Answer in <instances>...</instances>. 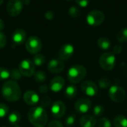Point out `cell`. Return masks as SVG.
<instances>
[{
	"mask_svg": "<svg viewBox=\"0 0 127 127\" xmlns=\"http://www.w3.org/2000/svg\"><path fill=\"white\" fill-rule=\"evenodd\" d=\"M1 95L6 100L9 102H15L21 97L22 92L18 83L16 81L10 80L3 84Z\"/></svg>",
	"mask_w": 127,
	"mask_h": 127,
	"instance_id": "cell-1",
	"label": "cell"
},
{
	"mask_svg": "<svg viewBox=\"0 0 127 127\" xmlns=\"http://www.w3.org/2000/svg\"><path fill=\"white\" fill-rule=\"evenodd\" d=\"M30 123L35 127H45L48 122V114L41 106L31 108L28 115Z\"/></svg>",
	"mask_w": 127,
	"mask_h": 127,
	"instance_id": "cell-2",
	"label": "cell"
},
{
	"mask_svg": "<svg viewBox=\"0 0 127 127\" xmlns=\"http://www.w3.org/2000/svg\"><path fill=\"white\" fill-rule=\"evenodd\" d=\"M86 68L80 64L72 65L67 72V77L71 83H78L81 82L86 76Z\"/></svg>",
	"mask_w": 127,
	"mask_h": 127,
	"instance_id": "cell-3",
	"label": "cell"
},
{
	"mask_svg": "<svg viewBox=\"0 0 127 127\" xmlns=\"http://www.w3.org/2000/svg\"><path fill=\"white\" fill-rule=\"evenodd\" d=\"M116 63L115 55L112 52L103 53L99 60V63L100 67L105 71H111L114 68Z\"/></svg>",
	"mask_w": 127,
	"mask_h": 127,
	"instance_id": "cell-4",
	"label": "cell"
},
{
	"mask_svg": "<svg viewBox=\"0 0 127 127\" xmlns=\"http://www.w3.org/2000/svg\"><path fill=\"white\" fill-rule=\"evenodd\" d=\"M42 41L41 39L37 37L36 36H31L26 43H25V48L26 50L31 54H39V52L42 49Z\"/></svg>",
	"mask_w": 127,
	"mask_h": 127,
	"instance_id": "cell-5",
	"label": "cell"
},
{
	"mask_svg": "<svg viewBox=\"0 0 127 127\" xmlns=\"http://www.w3.org/2000/svg\"><path fill=\"white\" fill-rule=\"evenodd\" d=\"M105 19L104 13L99 10H94L90 11L86 16V22L89 25L98 26L101 25Z\"/></svg>",
	"mask_w": 127,
	"mask_h": 127,
	"instance_id": "cell-6",
	"label": "cell"
},
{
	"mask_svg": "<svg viewBox=\"0 0 127 127\" xmlns=\"http://www.w3.org/2000/svg\"><path fill=\"white\" fill-rule=\"evenodd\" d=\"M109 96L113 102L121 103L123 102L126 97V92L123 87L114 85L112 86L109 90Z\"/></svg>",
	"mask_w": 127,
	"mask_h": 127,
	"instance_id": "cell-7",
	"label": "cell"
},
{
	"mask_svg": "<svg viewBox=\"0 0 127 127\" xmlns=\"http://www.w3.org/2000/svg\"><path fill=\"white\" fill-rule=\"evenodd\" d=\"M19 70L20 71L22 76L29 77L34 74L35 73V65L31 60L25 59L23 60L19 66Z\"/></svg>",
	"mask_w": 127,
	"mask_h": 127,
	"instance_id": "cell-8",
	"label": "cell"
},
{
	"mask_svg": "<svg viewBox=\"0 0 127 127\" xmlns=\"http://www.w3.org/2000/svg\"><path fill=\"white\" fill-rule=\"evenodd\" d=\"M7 12L13 17L19 16L23 8V3L19 0H10L7 4Z\"/></svg>",
	"mask_w": 127,
	"mask_h": 127,
	"instance_id": "cell-9",
	"label": "cell"
},
{
	"mask_svg": "<svg viewBox=\"0 0 127 127\" xmlns=\"http://www.w3.org/2000/svg\"><path fill=\"white\" fill-rule=\"evenodd\" d=\"M92 101L86 97H82L77 100L74 104L75 111L80 114H85L88 112L92 108Z\"/></svg>",
	"mask_w": 127,
	"mask_h": 127,
	"instance_id": "cell-10",
	"label": "cell"
},
{
	"mask_svg": "<svg viewBox=\"0 0 127 127\" xmlns=\"http://www.w3.org/2000/svg\"><path fill=\"white\" fill-rule=\"evenodd\" d=\"M81 91L87 96L94 97L98 92V88L96 83L91 80H86L80 85Z\"/></svg>",
	"mask_w": 127,
	"mask_h": 127,
	"instance_id": "cell-11",
	"label": "cell"
},
{
	"mask_svg": "<svg viewBox=\"0 0 127 127\" xmlns=\"http://www.w3.org/2000/svg\"><path fill=\"white\" fill-rule=\"evenodd\" d=\"M66 111V107L64 103H63L60 100L55 101L51 108V112L52 115L55 118H60L64 116Z\"/></svg>",
	"mask_w": 127,
	"mask_h": 127,
	"instance_id": "cell-12",
	"label": "cell"
},
{
	"mask_svg": "<svg viewBox=\"0 0 127 127\" xmlns=\"http://www.w3.org/2000/svg\"><path fill=\"white\" fill-rule=\"evenodd\" d=\"M74 52V48L73 45H71L70 43H66L60 48V49L58 52L59 60H60L62 61L67 60L73 55Z\"/></svg>",
	"mask_w": 127,
	"mask_h": 127,
	"instance_id": "cell-13",
	"label": "cell"
},
{
	"mask_svg": "<svg viewBox=\"0 0 127 127\" xmlns=\"http://www.w3.org/2000/svg\"><path fill=\"white\" fill-rule=\"evenodd\" d=\"M65 68L63 62L59 59H52L48 64V70L52 74L61 73Z\"/></svg>",
	"mask_w": 127,
	"mask_h": 127,
	"instance_id": "cell-14",
	"label": "cell"
},
{
	"mask_svg": "<svg viewBox=\"0 0 127 127\" xmlns=\"http://www.w3.org/2000/svg\"><path fill=\"white\" fill-rule=\"evenodd\" d=\"M65 81L61 76L54 77L50 83V89L54 92H58L61 91L65 86Z\"/></svg>",
	"mask_w": 127,
	"mask_h": 127,
	"instance_id": "cell-15",
	"label": "cell"
},
{
	"mask_svg": "<svg viewBox=\"0 0 127 127\" xmlns=\"http://www.w3.org/2000/svg\"><path fill=\"white\" fill-rule=\"evenodd\" d=\"M26 39V32L22 28L16 29L12 34L13 43L16 45H19L22 44Z\"/></svg>",
	"mask_w": 127,
	"mask_h": 127,
	"instance_id": "cell-16",
	"label": "cell"
},
{
	"mask_svg": "<svg viewBox=\"0 0 127 127\" xmlns=\"http://www.w3.org/2000/svg\"><path fill=\"white\" fill-rule=\"evenodd\" d=\"M23 99L25 103L30 106H34L39 101V95L32 90L27 91L23 95Z\"/></svg>",
	"mask_w": 127,
	"mask_h": 127,
	"instance_id": "cell-17",
	"label": "cell"
},
{
	"mask_svg": "<svg viewBox=\"0 0 127 127\" xmlns=\"http://www.w3.org/2000/svg\"><path fill=\"white\" fill-rule=\"evenodd\" d=\"M97 124V120L95 116L86 115L80 119V125L81 127H95Z\"/></svg>",
	"mask_w": 127,
	"mask_h": 127,
	"instance_id": "cell-18",
	"label": "cell"
},
{
	"mask_svg": "<svg viewBox=\"0 0 127 127\" xmlns=\"http://www.w3.org/2000/svg\"><path fill=\"white\" fill-rule=\"evenodd\" d=\"M20 121H21V115L19 112L14 111V112H11L8 116L9 123L11 125H13L14 127L17 126Z\"/></svg>",
	"mask_w": 127,
	"mask_h": 127,
	"instance_id": "cell-19",
	"label": "cell"
},
{
	"mask_svg": "<svg viewBox=\"0 0 127 127\" xmlns=\"http://www.w3.org/2000/svg\"><path fill=\"white\" fill-rule=\"evenodd\" d=\"M97 43L98 47L103 50H107L111 46V41L109 40V39H108L107 37H105V36L100 37L97 39Z\"/></svg>",
	"mask_w": 127,
	"mask_h": 127,
	"instance_id": "cell-20",
	"label": "cell"
},
{
	"mask_svg": "<svg viewBox=\"0 0 127 127\" xmlns=\"http://www.w3.org/2000/svg\"><path fill=\"white\" fill-rule=\"evenodd\" d=\"M115 127H127V118L123 115H118L113 121Z\"/></svg>",
	"mask_w": 127,
	"mask_h": 127,
	"instance_id": "cell-21",
	"label": "cell"
},
{
	"mask_svg": "<svg viewBox=\"0 0 127 127\" xmlns=\"http://www.w3.org/2000/svg\"><path fill=\"white\" fill-rule=\"evenodd\" d=\"M77 95V88L74 85H70L66 87L65 90V95L67 98L71 99L76 97Z\"/></svg>",
	"mask_w": 127,
	"mask_h": 127,
	"instance_id": "cell-22",
	"label": "cell"
},
{
	"mask_svg": "<svg viewBox=\"0 0 127 127\" xmlns=\"http://www.w3.org/2000/svg\"><path fill=\"white\" fill-rule=\"evenodd\" d=\"M116 38L118 42L124 43L127 42V28H124L121 29L116 36Z\"/></svg>",
	"mask_w": 127,
	"mask_h": 127,
	"instance_id": "cell-23",
	"label": "cell"
},
{
	"mask_svg": "<svg viewBox=\"0 0 127 127\" xmlns=\"http://www.w3.org/2000/svg\"><path fill=\"white\" fill-rule=\"evenodd\" d=\"M34 77V80L37 83H42L45 81L46 80V75L44 71H37L34 73L33 74Z\"/></svg>",
	"mask_w": 127,
	"mask_h": 127,
	"instance_id": "cell-24",
	"label": "cell"
},
{
	"mask_svg": "<svg viewBox=\"0 0 127 127\" xmlns=\"http://www.w3.org/2000/svg\"><path fill=\"white\" fill-rule=\"evenodd\" d=\"M45 58L44 55H42L41 54H36L33 57V63L34 65L41 66L45 63Z\"/></svg>",
	"mask_w": 127,
	"mask_h": 127,
	"instance_id": "cell-25",
	"label": "cell"
},
{
	"mask_svg": "<svg viewBox=\"0 0 127 127\" xmlns=\"http://www.w3.org/2000/svg\"><path fill=\"white\" fill-rule=\"evenodd\" d=\"M68 13L70 14L71 17L77 19L80 16V10L77 6H71L68 9Z\"/></svg>",
	"mask_w": 127,
	"mask_h": 127,
	"instance_id": "cell-26",
	"label": "cell"
},
{
	"mask_svg": "<svg viewBox=\"0 0 127 127\" xmlns=\"http://www.w3.org/2000/svg\"><path fill=\"white\" fill-rule=\"evenodd\" d=\"M110 84H111V80L106 77H101L98 80V85L101 89H107L108 87H109Z\"/></svg>",
	"mask_w": 127,
	"mask_h": 127,
	"instance_id": "cell-27",
	"label": "cell"
},
{
	"mask_svg": "<svg viewBox=\"0 0 127 127\" xmlns=\"http://www.w3.org/2000/svg\"><path fill=\"white\" fill-rule=\"evenodd\" d=\"M22 75L20 71L19 70V68L18 69L17 68H13V69L11 70L10 77H11L12 80H14V81L19 80H20L22 78Z\"/></svg>",
	"mask_w": 127,
	"mask_h": 127,
	"instance_id": "cell-28",
	"label": "cell"
},
{
	"mask_svg": "<svg viewBox=\"0 0 127 127\" xmlns=\"http://www.w3.org/2000/svg\"><path fill=\"white\" fill-rule=\"evenodd\" d=\"M97 127H112V124L107 118H101L97 121Z\"/></svg>",
	"mask_w": 127,
	"mask_h": 127,
	"instance_id": "cell-29",
	"label": "cell"
},
{
	"mask_svg": "<svg viewBox=\"0 0 127 127\" xmlns=\"http://www.w3.org/2000/svg\"><path fill=\"white\" fill-rule=\"evenodd\" d=\"M10 77V71L4 67H0V80H4Z\"/></svg>",
	"mask_w": 127,
	"mask_h": 127,
	"instance_id": "cell-30",
	"label": "cell"
},
{
	"mask_svg": "<svg viewBox=\"0 0 127 127\" xmlns=\"http://www.w3.org/2000/svg\"><path fill=\"white\" fill-rule=\"evenodd\" d=\"M39 102L41 104V107L45 109V108H48L50 106V105L51 103V99L48 96H44L41 98Z\"/></svg>",
	"mask_w": 127,
	"mask_h": 127,
	"instance_id": "cell-31",
	"label": "cell"
},
{
	"mask_svg": "<svg viewBox=\"0 0 127 127\" xmlns=\"http://www.w3.org/2000/svg\"><path fill=\"white\" fill-rule=\"evenodd\" d=\"M105 109L104 107L102 105H97L94 107L93 109V113L95 116H101L103 112H104Z\"/></svg>",
	"mask_w": 127,
	"mask_h": 127,
	"instance_id": "cell-32",
	"label": "cell"
},
{
	"mask_svg": "<svg viewBox=\"0 0 127 127\" xmlns=\"http://www.w3.org/2000/svg\"><path fill=\"white\" fill-rule=\"evenodd\" d=\"M75 121H76V115L74 114H71L65 119V125L67 127H72L74 124Z\"/></svg>",
	"mask_w": 127,
	"mask_h": 127,
	"instance_id": "cell-33",
	"label": "cell"
},
{
	"mask_svg": "<svg viewBox=\"0 0 127 127\" xmlns=\"http://www.w3.org/2000/svg\"><path fill=\"white\" fill-rule=\"evenodd\" d=\"M9 112V109L7 105L0 103V118L5 117Z\"/></svg>",
	"mask_w": 127,
	"mask_h": 127,
	"instance_id": "cell-34",
	"label": "cell"
},
{
	"mask_svg": "<svg viewBox=\"0 0 127 127\" xmlns=\"http://www.w3.org/2000/svg\"><path fill=\"white\" fill-rule=\"evenodd\" d=\"M7 43V38L4 33L0 32V49L3 48Z\"/></svg>",
	"mask_w": 127,
	"mask_h": 127,
	"instance_id": "cell-35",
	"label": "cell"
},
{
	"mask_svg": "<svg viewBox=\"0 0 127 127\" xmlns=\"http://www.w3.org/2000/svg\"><path fill=\"white\" fill-rule=\"evenodd\" d=\"M47 127H63V125L62 124V123L60 121L54 120L48 124Z\"/></svg>",
	"mask_w": 127,
	"mask_h": 127,
	"instance_id": "cell-36",
	"label": "cell"
},
{
	"mask_svg": "<svg viewBox=\"0 0 127 127\" xmlns=\"http://www.w3.org/2000/svg\"><path fill=\"white\" fill-rule=\"evenodd\" d=\"M122 51H123L122 46L120 45H116L113 48V49H112V54H113L114 55H115V54H121V53L122 52Z\"/></svg>",
	"mask_w": 127,
	"mask_h": 127,
	"instance_id": "cell-37",
	"label": "cell"
},
{
	"mask_svg": "<svg viewBox=\"0 0 127 127\" xmlns=\"http://www.w3.org/2000/svg\"><path fill=\"white\" fill-rule=\"evenodd\" d=\"M78 6H80L82 7H87L89 5V4L90 3L89 1L88 0H80V1H75Z\"/></svg>",
	"mask_w": 127,
	"mask_h": 127,
	"instance_id": "cell-38",
	"label": "cell"
},
{
	"mask_svg": "<svg viewBox=\"0 0 127 127\" xmlns=\"http://www.w3.org/2000/svg\"><path fill=\"white\" fill-rule=\"evenodd\" d=\"M54 17V13L51 10H47L45 13V18L48 20H51Z\"/></svg>",
	"mask_w": 127,
	"mask_h": 127,
	"instance_id": "cell-39",
	"label": "cell"
},
{
	"mask_svg": "<svg viewBox=\"0 0 127 127\" xmlns=\"http://www.w3.org/2000/svg\"><path fill=\"white\" fill-rule=\"evenodd\" d=\"M39 92L42 94H45L48 92V87L45 84H42L39 87Z\"/></svg>",
	"mask_w": 127,
	"mask_h": 127,
	"instance_id": "cell-40",
	"label": "cell"
},
{
	"mask_svg": "<svg viewBox=\"0 0 127 127\" xmlns=\"http://www.w3.org/2000/svg\"><path fill=\"white\" fill-rule=\"evenodd\" d=\"M4 28V22L2 19H0V32H1V31Z\"/></svg>",
	"mask_w": 127,
	"mask_h": 127,
	"instance_id": "cell-41",
	"label": "cell"
},
{
	"mask_svg": "<svg viewBox=\"0 0 127 127\" xmlns=\"http://www.w3.org/2000/svg\"><path fill=\"white\" fill-rule=\"evenodd\" d=\"M22 3H23V4H30V1H23Z\"/></svg>",
	"mask_w": 127,
	"mask_h": 127,
	"instance_id": "cell-42",
	"label": "cell"
},
{
	"mask_svg": "<svg viewBox=\"0 0 127 127\" xmlns=\"http://www.w3.org/2000/svg\"><path fill=\"white\" fill-rule=\"evenodd\" d=\"M3 2H4V1H2V0H0V5H1V4L3 3Z\"/></svg>",
	"mask_w": 127,
	"mask_h": 127,
	"instance_id": "cell-43",
	"label": "cell"
},
{
	"mask_svg": "<svg viewBox=\"0 0 127 127\" xmlns=\"http://www.w3.org/2000/svg\"><path fill=\"white\" fill-rule=\"evenodd\" d=\"M14 127H21L20 126H19V125H17V126H15Z\"/></svg>",
	"mask_w": 127,
	"mask_h": 127,
	"instance_id": "cell-44",
	"label": "cell"
},
{
	"mask_svg": "<svg viewBox=\"0 0 127 127\" xmlns=\"http://www.w3.org/2000/svg\"></svg>",
	"mask_w": 127,
	"mask_h": 127,
	"instance_id": "cell-45",
	"label": "cell"
}]
</instances>
